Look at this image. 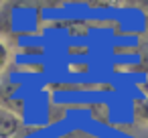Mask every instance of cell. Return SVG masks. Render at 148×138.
<instances>
[{"label":"cell","instance_id":"obj_1","mask_svg":"<svg viewBox=\"0 0 148 138\" xmlns=\"http://www.w3.org/2000/svg\"><path fill=\"white\" fill-rule=\"evenodd\" d=\"M21 130H23L21 116L0 104V138H16L21 136Z\"/></svg>","mask_w":148,"mask_h":138},{"label":"cell","instance_id":"obj_2","mask_svg":"<svg viewBox=\"0 0 148 138\" xmlns=\"http://www.w3.org/2000/svg\"><path fill=\"white\" fill-rule=\"evenodd\" d=\"M132 114L138 122L148 124V95H140L132 102Z\"/></svg>","mask_w":148,"mask_h":138},{"label":"cell","instance_id":"obj_3","mask_svg":"<svg viewBox=\"0 0 148 138\" xmlns=\"http://www.w3.org/2000/svg\"><path fill=\"white\" fill-rule=\"evenodd\" d=\"M91 8H122L128 0H83Z\"/></svg>","mask_w":148,"mask_h":138},{"label":"cell","instance_id":"obj_4","mask_svg":"<svg viewBox=\"0 0 148 138\" xmlns=\"http://www.w3.org/2000/svg\"><path fill=\"white\" fill-rule=\"evenodd\" d=\"M10 57H12V51H10V45L0 37V75H2V71L8 67L10 63Z\"/></svg>","mask_w":148,"mask_h":138},{"label":"cell","instance_id":"obj_5","mask_svg":"<svg viewBox=\"0 0 148 138\" xmlns=\"http://www.w3.org/2000/svg\"><path fill=\"white\" fill-rule=\"evenodd\" d=\"M138 69H142V71L148 73V47L140 51V67Z\"/></svg>","mask_w":148,"mask_h":138},{"label":"cell","instance_id":"obj_6","mask_svg":"<svg viewBox=\"0 0 148 138\" xmlns=\"http://www.w3.org/2000/svg\"><path fill=\"white\" fill-rule=\"evenodd\" d=\"M16 138H21V136H16ZM57 138H73L71 134H67V136H57Z\"/></svg>","mask_w":148,"mask_h":138},{"label":"cell","instance_id":"obj_7","mask_svg":"<svg viewBox=\"0 0 148 138\" xmlns=\"http://www.w3.org/2000/svg\"><path fill=\"white\" fill-rule=\"evenodd\" d=\"M6 2H8V0H0V8H2V6H4Z\"/></svg>","mask_w":148,"mask_h":138}]
</instances>
